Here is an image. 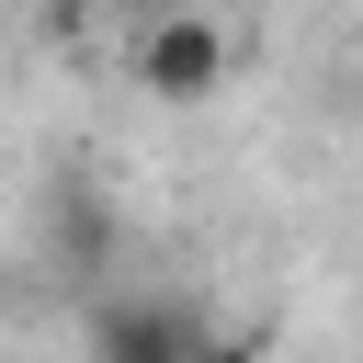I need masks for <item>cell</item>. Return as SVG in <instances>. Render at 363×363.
Segmentation results:
<instances>
[{
  "label": "cell",
  "instance_id": "1",
  "mask_svg": "<svg viewBox=\"0 0 363 363\" xmlns=\"http://www.w3.org/2000/svg\"><path fill=\"white\" fill-rule=\"evenodd\" d=\"M91 363H204V318L182 306V295H136V284H113V295H91Z\"/></svg>",
  "mask_w": 363,
  "mask_h": 363
},
{
  "label": "cell",
  "instance_id": "2",
  "mask_svg": "<svg viewBox=\"0 0 363 363\" xmlns=\"http://www.w3.org/2000/svg\"><path fill=\"white\" fill-rule=\"evenodd\" d=\"M136 91H159V102H216V91H227V34H216V11H147V34H136Z\"/></svg>",
  "mask_w": 363,
  "mask_h": 363
},
{
  "label": "cell",
  "instance_id": "3",
  "mask_svg": "<svg viewBox=\"0 0 363 363\" xmlns=\"http://www.w3.org/2000/svg\"><path fill=\"white\" fill-rule=\"evenodd\" d=\"M57 238L102 261V250H113V216H102V193H57Z\"/></svg>",
  "mask_w": 363,
  "mask_h": 363
},
{
  "label": "cell",
  "instance_id": "4",
  "mask_svg": "<svg viewBox=\"0 0 363 363\" xmlns=\"http://www.w3.org/2000/svg\"><path fill=\"white\" fill-rule=\"evenodd\" d=\"M204 363H272V352H261V340H238V329H216V340H204Z\"/></svg>",
  "mask_w": 363,
  "mask_h": 363
},
{
  "label": "cell",
  "instance_id": "5",
  "mask_svg": "<svg viewBox=\"0 0 363 363\" xmlns=\"http://www.w3.org/2000/svg\"><path fill=\"white\" fill-rule=\"evenodd\" d=\"M91 11H170V0H91Z\"/></svg>",
  "mask_w": 363,
  "mask_h": 363
}]
</instances>
